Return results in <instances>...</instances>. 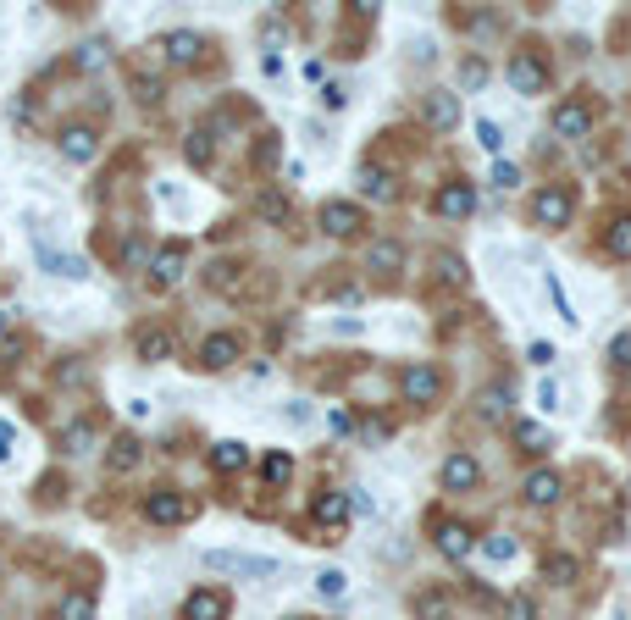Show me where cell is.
Here are the masks:
<instances>
[{"label":"cell","mask_w":631,"mask_h":620,"mask_svg":"<svg viewBox=\"0 0 631 620\" xmlns=\"http://www.w3.org/2000/svg\"><path fill=\"white\" fill-rule=\"evenodd\" d=\"M576 211V194L565 188V183H548L531 194V227H543V233H554V227H565Z\"/></svg>","instance_id":"obj_1"},{"label":"cell","mask_w":631,"mask_h":620,"mask_svg":"<svg viewBox=\"0 0 631 620\" xmlns=\"http://www.w3.org/2000/svg\"><path fill=\"white\" fill-rule=\"evenodd\" d=\"M399 394H405V405H416V410L438 405V399H443V371L426 366V361H416V366L399 371Z\"/></svg>","instance_id":"obj_2"},{"label":"cell","mask_w":631,"mask_h":620,"mask_svg":"<svg viewBox=\"0 0 631 620\" xmlns=\"http://www.w3.org/2000/svg\"><path fill=\"white\" fill-rule=\"evenodd\" d=\"M206 571H232V576H260L272 581L283 571V560H272V554H232V548H211L206 554Z\"/></svg>","instance_id":"obj_3"},{"label":"cell","mask_w":631,"mask_h":620,"mask_svg":"<svg viewBox=\"0 0 631 620\" xmlns=\"http://www.w3.org/2000/svg\"><path fill=\"white\" fill-rule=\"evenodd\" d=\"M188 515H194V504L178 493V487H150L145 493V520L150 527H183Z\"/></svg>","instance_id":"obj_4"},{"label":"cell","mask_w":631,"mask_h":620,"mask_svg":"<svg viewBox=\"0 0 631 620\" xmlns=\"http://www.w3.org/2000/svg\"><path fill=\"white\" fill-rule=\"evenodd\" d=\"M510 89L515 94H548V61L531 50V45L510 56Z\"/></svg>","instance_id":"obj_5"},{"label":"cell","mask_w":631,"mask_h":620,"mask_svg":"<svg viewBox=\"0 0 631 620\" xmlns=\"http://www.w3.org/2000/svg\"><path fill=\"white\" fill-rule=\"evenodd\" d=\"M421 122L432 134H454L460 127V94L454 89H426L421 94Z\"/></svg>","instance_id":"obj_6"},{"label":"cell","mask_w":631,"mask_h":620,"mask_svg":"<svg viewBox=\"0 0 631 620\" xmlns=\"http://www.w3.org/2000/svg\"><path fill=\"white\" fill-rule=\"evenodd\" d=\"M316 222H321V233H327V239H355L360 227H365V211H360L355 200H327Z\"/></svg>","instance_id":"obj_7"},{"label":"cell","mask_w":631,"mask_h":620,"mask_svg":"<svg viewBox=\"0 0 631 620\" xmlns=\"http://www.w3.org/2000/svg\"><path fill=\"white\" fill-rule=\"evenodd\" d=\"M554 134H559V139H587V134H592V100H582V94L559 100V106H554Z\"/></svg>","instance_id":"obj_8"},{"label":"cell","mask_w":631,"mask_h":620,"mask_svg":"<svg viewBox=\"0 0 631 620\" xmlns=\"http://www.w3.org/2000/svg\"><path fill=\"white\" fill-rule=\"evenodd\" d=\"M183 272H188V244L172 239V244H161V249L150 255V283H155V288H172Z\"/></svg>","instance_id":"obj_9"},{"label":"cell","mask_w":631,"mask_h":620,"mask_svg":"<svg viewBox=\"0 0 631 620\" xmlns=\"http://www.w3.org/2000/svg\"><path fill=\"white\" fill-rule=\"evenodd\" d=\"M239 354H244V344L232 338V333H211V338H199V361H194V366H199V371H227Z\"/></svg>","instance_id":"obj_10"},{"label":"cell","mask_w":631,"mask_h":620,"mask_svg":"<svg viewBox=\"0 0 631 620\" xmlns=\"http://www.w3.org/2000/svg\"><path fill=\"white\" fill-rule=\"evenodd\" d=\"M161 56L172 61V67H194V61L206 56V39H199L194 28H172V34H161Z\"/></svg>","instance_id":"obj_11"},{"label":"cell","mask_w":631,"mask_h":620,"mask_svg":"<svg viewBox=\"0 0 631 620\" xmlns=\"http://www.w3.org/2000/svg\"><path fill=\"white\" fill-rule=\"evenodd\" d=\"M232 598L222 593V587H199V593L183 598V620H227Z\"/></svg>","instance_id":"obj_12"},{"label":"cell","mask_w":631,"mask_h":620,"mask_svg":"<svg viewBox=\"0 0 631 620\" xmlns=\"http://www.w3.org/2000/svg\"><path fill=\"white\" fill-rule=\"evenodd\" d=\"M56 144H61V155H66V161H78V167H83V161H94V150H100V134H94L89 122H66Z\"/></svg>","instance_id":"obj_13"},{"label":"cell","mask_w":631,"mask_h":620,"mask_svg":"<svg viewBox=\"0 0 631 620\" xmlns=\"http://www.w3.org/2000/svg\"><path fill=\"white\" fill-rule=\"evenodd\" d=\"M432 537H438L443 560H471V548H477L471 527H460V520H432Z\"/></svg>","instance_id":"obj_14"},{"label":"cell","mask_w":631,"mask_h":620,"mask_svg":"<svg viewBox=\"0 0 631 620\" xmlns=\"http://www.w3.org/2000/svg\"><path fill=\"white\" fill-rule=\"evenodd\" d=\"M438 476H443V493H471V487L482 482V466L471 460V454H449Z\"/></svg>","instance_id":"obj_15"},{"label":"cell","mask_w":631,"mask_h":620,"mask_svg":"<svg viewBox=\"0 0 631 620\" xmlns=\"http://www.w3.org/2000/svg\"><path fill=\"white\" fill-rule=\"evenodd\" d=\"M432 211H438V216H454V222L471 216V211H477V188H471V183H443L438 200H432Z\"/></svg>","instance_id":"obj_16"},{"label":"cell","mask_w":631,"mask_h":620,"mask_svg":"<svg viewBox=\"0 0 631 620\" xmlns=\"http://www.w3.org/2000/svg\"><path fill=\"white\" fill-rule=\"evenodd\" d=\"M521 493H526V504H538V510H548V504H559V493H565V482H559V471H531V476L521 482Z\"/></svg>","instance_id":"obj_17"},{"label":"cell","mask_w":631,"mask_h":620,"mask_svg":"<svg viewBox=\"0 0 631 620\" xmlns=\"http://www.w3.org/2000/svg\"><path fill=\"white\" fill-rule=\"evenodd\" d=\"M349 493H332V487H327V493H316V504H311V515H316V527H338L344 532V520H349Z\"/></svg>","instance_id":"obj_18"},{"label":"cell","mask_w":631,"mask_h":620,"mask_svg":"<svg viewBox=\"0 0 631 620\" xmlns=\"http://www.w3.org/2000/svg\"><path fill=\"white\" fill-rule=\"evenodd\" d=\"M39 266L50 272V277H89V260L83 255H61V249H50V244H39Z\"/></svg>","instance_id":"obj_19"},{"label":"cell","mask_w":631,"mask_h":620,"mask_svg":"<svg viewBox=\"0 0 631 620\" xmlns=\"http://www.w3.org/2000/svg\"><path fill=\"white\" fill-rule=\"evenodd\" d=\"M244 466H250V449H244L239 438H222V443L211 449V471L232 476V471H244Z\"/></svg>","instance_id":"obj_20"},{"label":"cell","mask_w":631,"mask_h":620,"mask_svg":"<svg viewBox=\"0 0 631 620\" xmlns=\"http://www.w3.org/2000/svg\"><path fill=\"white\" fill-rule=\"evenodd\" d=\"M139 361H145V366L172 361V333H166V327H145V333H139Z\"/></svg>","instance_id":"obj_21"},{"label":"cell","mask_w":631,"mask_h":620,"mask_svg":"<svg viewBox=\"0 0 631 620\" xmlns=\"http://www.w3.org/2000/svg\"><path fill=\"white\" fill-rule=\"evenodd\" d=\"M604 255H609V260H631V211H620V216L604 227Z\"/></svg>","instance_id":"obj_22"},{"label":"cell","mask_w":631,"mask_h":620,"mask_svg":"<svg viewBox=\"0 0 631 620\" xmlns=\"http://www.w3.org/2000/svg\"><path fill=\"white\" fill-rule=\"evenodd\" d=\"M372 272H382V277H393V272H405V244H393V239H382V244H372Z\"/></svg>","instance_id":"obj_23"},{"label":"cell","mask_w":631,"mask_h":620,"mask_svg":"<svg viewBox=\"0 0 631 620\" xmlns=\"http://www.w3.org/2000/svg\"><path fill=\"white\" fill-rule=\"evenodd\" d=\"M510 438H515L526 454H548V449H554V438L538 427V421H510Z\"/></svg>","instance_id":"obj_24"},{"label":"cell","mask_w":631,"mask_h":620,"mask_svg":"<svg viewBox=\"0 0 631 620\" xmlns=\"http://www.w3.org/2000/svg\"><path fill=\"white\" fill-rule=\"evenodd\" d=\"M543 576H548L554 587H571V581L582 576V560H576V554H548V560H543Z\"/></svg>","instance_id":"obj_25"},{"label":"cell","mask_w":631,"mask_h":620,"mask_svg":"<svg viewBox=\"0 0 631 620\" xmlns=\"http://www.w3.org/2000/svg\"><path fill=\"white\" fill-rule=\"evenodd\" d=\"M183 155H188V167H211V161H216V139H211V127H194L188 144H183Z\"/></svg>","instance_id":"obj_26"},{"label":"cell","mask_w":631,"mask_h":620,"mask_svg":"<svg viewBox=\"0 0 631 620\" xmlns=\"http://www.w3.org/2000/svg\"><path fill=\"white\" fill-rule=\"evenodd\" d=\"M106 466H111V471H133V466H139V438L122 432V438L106 449Z\"/></svg>","instance_id":"obj_27"},{"label":"cell","mask_w":631,"mask_h":620,"mask_svg":"<svg viewBox=\"0 0 631 620\" xmlns=\"http://www.w3.org/2000/svg\"><path fill=\"white\" fill-rule=\"evenodd\" d=\"M288 476H294V454L277 449V454H266V460H260V482H266V487H283Z\"/></svg>","instance_id":"obj_28"},{"label":"cell","mask_w":631,"mask_h":620,"mask_svg":"<svg viewBox=\"0 0 631 620\" xmlns=\"http://www.w3.org/2000/svg\"><path fill=\"white\" fill-rule=\"evenodd\" d=\"M255 211H260L266 222H277V227H294V205L283 200V194H272V188H266L260 200H255Z\"/></svg>","instance_id":"obj_29"},{"label":"cell","mask_w":631,"mask_h":620,"mask_svg":"<svg viewBox=\"0 0 631 620\" xmlns=\"http://www.w3.org/2000/svg\"><path fill=\"white\" fill-rule=\"evenodd\" d=\"M360 188H365V200H399L393 178H388V172H377V167H365V172H360Z\"/></svg>","instance_id":"obj_30"},{"label":"cell","mask_w":631,"mask_h":620,"mask_svg":"<svg viewBox=\"0 0 631 620\" xmlns=\"http://www.w3.org/2000/svg\"><path fill=\"white\" fill-rule=\"evenodd\" d=\"M438 283H443V288H465V283H471V272H465L460 255H449V249L438 255Z\"/></svg>","instance_id":"obj_31"},{"label":"cell","mask_w":631,"mask_h":620,"mask_svg":"<svg viewBox=\"0 0 631 620\" xmlns=\"http://www.w3.org/2000/svg\"><path fill=\"white\" fill-rule=\"evenodd\" d=\"M73 67L78 73H100V67H106V39H83L78 56H73Z\"/></svg>","instance_id":"obj_32"},{"label":"cell","mask_w":631,"mask_h":620,"mask_svg":"<svg viewBox=\"0 0 631 620\" xmlns=\"http://www.w3.org/2000/svg\"><path fill=\"white\" fill-rule=\"evenodd\" d=\"M56 620H94V598L89 593H66L56 604Z\"/></svg>","instance_id":"obj_33"},{"label":"cell","mask_w":631,"mask_h":620,"mask_svg":"<svg viewBox=\"0 0 631 620\" xmlns=\"http://www.w3.org/2000/svg\"><path fill=\"white\" fill-rule=\"evenodd\" d=\"M477 415L482 421H504L510 415V394H504V388H487V394L477 399Z\"/></svg>","instance_id":"obj_34"},{"label":"cell","mask_w":631,"mask_h":620,"mask_svg":"<svg viewBox=\"0 0 631 620\" xmlns=\"http://www.w3.org/2000/svg\"><path fill=\"white\" fill-rule=\"evenodd\" d=\"M277 155H283L277 134H260V139H255V155H250V161H255V172H272V167H277Z\"/></svg>","instance_id":"obj_35"},{"label":"cell","mask_w":631,"mask_h":620,"mask_svg":"<svg viewBox=\"0 0 631 620\" xmlns=\"http://www.w3.org/2000/svg\"><path fill=\"white\" fill-rule=\"evenodd\" d=\"M482 554H487V560H493V565H510V560H515V537H510V532H487Z\"/></svg>","instance_id":"obj_36"},{"label":"cell","mask_w":631,"mask_h":620,"mask_svg":"<svg viewBox=\"0 0 631 620\" xmlns=\"http://www.w3.org/2000/svg\"><path fill=\"white\" fill-rule=\"evenodd\" d=\"M416 615H421V620H449V598H443V593H421V598H416Z\"/></svg>","instance_id":"obj_37"},{"label":"cell","mask_w":631,"mask_h":620,"mask_svg":"<svg viewBox=\"0 0 631 620\" xmlns=\"http://www.w3.org/2000/svg\"><path fill=\"white\" fill-rule=\"evenodd\" d=\"M133 100H139V106H155V100H161V83H155L150 73H133Z\"/></svg>","instance_id":"obj_38"},{"label":"cell","mask_w":631,"mask_h":620,"mask_svg":"<svg viewBox=\"0 0 631 620\" xmlns=\"http://www.w3.org/2000/svg\"><path fill=\"white\" fill-rule=\"evenodd\" d=\"M344 587H349L344 571H321V576H316V593H321V598H344Z\"/></svg>","instance_id":"obj_39"},{"label":"cell","mask_w":631,"mask_h":620,"mask_svg":"<svg viewBox=\"0 0 631 620\" xmlns=\"http://www.w3.org/2000/svg\"><path fill=\"white\" fill-rule=\"evenodd\" d=\"M211 288L232 293V288H239V266H232V260H216V266H211Z\"/></svg>","instance_id":"obj_40"},{"label":"cell","mask_w":631,"mask_h":620,"mask_svg":"<svg viewBox=\"0 0 631 620\" xmlns=\"http://www.w3.org/2000/svg\"><path fill=\"white\" fill-rule=\"evenodd\" d=\"M460 78L471 83V89H482V83H487V61H482V56H465V61H460Z\"/></svg>","instance_id":"obj_41"},{"label":"cell","mask_w":631,"mask_h":620,"mask_svg":"<svg viewBox=\"0 0 631 620\" xmlns=\"http://www.w3.org/2000/svg\"><path fill=\"white\" fill-rule=\"evenodd\" d=\"M493 183L498 188H515L521 183V167H515V161H493Z\"/></svg>","instance_id":"obj_42"},{"label":"cell","mask_w":631,"mask_h":620,"mask_svg":"<svg viewBox=\"0 0 631 620\" xmlns=\"http://www.w3.org/2000/svg\"><path fill=\"white\" fill-rule=\"evenodd\" d=\"M504 615H510V620H538V604H531L526 593H515V598L504 604Z\"/></svg>","instance_id":"obj_43"},{"label":"cell","mask_w":631,"mask_h":620,"mask_svg":"<svg viewBox=\"0 0 631 620\" xmlns=\"http://www.w3.org/2000/svg\"><path fill=\"white\" fill-rule=\"evenodd\" d=\"M477 144L498 155V144H504V134H498V122H477Z\"/></svg>","instance_id":"obj_44"},{"label":"cell","mask_w":631,"mask_h":620,"mask_svg":"<svg viewBox=\"0 0 631 620\" xmlns=\"http://www.w3.org/2000/svg\"><path fill=\"white\" fill-rule=\"evenodd\" d=\"M83 443H94V427H89V421H78V427H66V449H73V454H83Z\"/></svg>","instance_id":"obj_45"},{"label":"cell","mask_w":631,"mask_h":620,"mask_svg":"<svg viewBox=\"0 0 631 620\" xmlns=\"http://www.w3.org/2000/svg\"><path fill=\"white\" fill-rule=\"evenodd\" d=\"M609 361H615V366H620V371H626V366H631V333H620V338H615V344H609Z\"/></svg>","instance_id":"obj_46"},{"label":"cell","mask_w":631,"mask_h":620,"mask_svg":"<svg viewBox=\"0 0 631 620\" xmlns=\"http://www.w3.org/2000/svg\"><path fill=\"white\" fill-rule=\"evenodd\" d=\"M548 300L559 305V316H565V321H576V316H571V300H565V288H559V277H548Z\"/></svg>","instance_id":"obj_47"},{"label":"cell","mask_w":631,"mask_h":620,"mask_svg":"<svg viewBox=\"0 0 631 620\" xmlns=\"http://www.w3.org/2000/svg\"><path fill=\"white\" fill-rule=\"evenodd\" d=\"M122 266H145V244H139V239L122 244Z\"/></svg>","instance_id":"obj_48"},{"label":"cell","mask_w":631,"mask_h":620,"mask_svg":"<svg viewBox=\"0 0 631 620\" xmlns=\"http://www.w3.org/2000/svg\"><path fill=\"white\" fill-rule=\"evenodd\" d=\"M327 427H332V432H338V438H344V432L355 427V421H349V410H332V415H327Z\"/></svg>","instance_id":"obj_49"},{"label":"cell","mask_w":631,"mask_h":620,"mask_svg":"<svg viewBox=\"0 0 631 620\" xmlns=\"http://www.w3.org/2000/svg\"><path fill=\"white\" fill-rule=\"evenodd\" d=\"M6 443H12V427H6V421H0V454H6Z\"/></svg>","instance_id":"obj_50"}]
</instances>
